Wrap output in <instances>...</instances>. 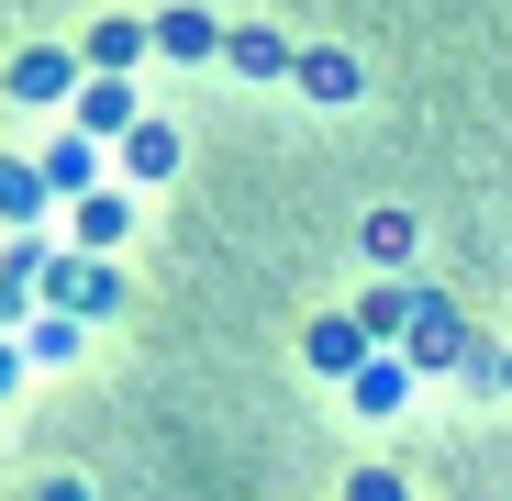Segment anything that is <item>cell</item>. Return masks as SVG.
Returning <instances> with one entry per match:
<instances>
[{
	"label": "cell",
	"mask_w": 512,
	"mask_h": 501,
	"mask_svg": "<svg viewBox=\"0 0 512 501\" xmlns=\"http://www.w3.org/2000/svg\"><path fill=\"white\" fill-rule=\"evenodd\" d=\"M34 501H90V490H78V479H45V490H34Z\"/></svg>",
	"instance_id": "18"
},
{
	"label": "cell",
	"mask_w": 512,
	"mask_h": 501,
	"mask_svg": "<svg viewBox=\"0 0 512 501\" xmlns=\"http://www.w3.org/2000/svg\"><path fill=\"white\" fill-rule=\"evenodd\" d=\"M223 56H234V67H245V78H279V67H290V56H279V34H268V23H234V34H223Z\"/></svg>",
	"instance_id": "12"
},
{
	"label": "cell",
	"mask_w": 512,
	"mask_h": 501,
	"mask_svg": "<svg viewBox=\"0 0 512 501\" xmlns=\"http://www.w3.org/2000/svg\"><path fill=\"white\" fill-rule=\"evenodd\" d=\"M90 56H101V78H123V56H145V23L134 12H101L90 23Z\"/></svg>",
	"instance_id": "11"
},
{
	"label": "cell",
	"mask_w": 512,
	"mask_h": 501,
	"mask_svg": "<svg viewBox=\"0 0 512 501\" xmlns=\"http://www.w3.org/2000/svg\"><path fill=\"white\" fill-rule=\"evenodd\" d=\"M479 368H490V379H501V390H512V357H479Z\"/></svg>",
	"instance_id": "19"
},
{
	"label": "cell",
	"mask_w": 512,
	"mask_h": 501,
	"mask_svg": "<svg viewBox=\"0 0 512 501\" xmlns=\"http://www.w3.org/2000/svg\"><path fill=\"white\" fill-rule=\"evenodd\" d=\"M290 78L312 101H357V56H334V45H312V56H290Z\"/></svg>",
	"instance_id": "6"
},
{
	"label": "cell",
	"mask_w": 512,
	"mask_h": 501,
	"mask_svg": "<svg viewBox=\"0 0 512 501\" xmlns=\"http://www.w3.org/2000/svg\"><path fill=\"white\" fill-rule=\"evenodd\" d=\"M134 123H145V112H134V78H90V90H78V134H90V145H101V134L123 145Z\"/></svg>",
	"instance_id": "3"
},
{
	"label": "cell",
	"mask_w": 512,
	"mask_h": 501,
	"mask_svg": "<svg viewBox=\"0 0 512 501\" xmlns=\"http://www.w3.org/2000/svg\"><path fill=\"white\" fill-rule=\"evenodd\" d=\"M90 179H101V145H90V134H56V156H45V190L90 201Z\"/></svg>",
	"instance_id": "5"
},
{
	"label": "cell",
	"mask_w": 512,
	"mask_h": 501,
	"mask_svg": "<svg viewBox=\"0 0 512 501\" xmlns=\"http://www.w3.org/2000/svg\"><path fill=\"white\" fill-rule=\"evenodd\" d=\"M34 201H45V167H23V156H0V212H12V223H23Z\"/></svg>",
	"instance_id": "13"
},
{
	"label": "cell",
	"mask_w": 512,
	"mask_h": 501,
	"mask_svg": "<svg viewBox=\"0 0 512 501\" xmlns=\"http://www.w3.org/2000/svg\"><path fill=\"white\" fill-rule=\"evenodd\" d=\"M67 78H78L67 45H23V56H12V101H67Z\"/></svg>",
	"instance_id": "4"
},
{
	"label": "cell",
	"mask_w": 512,
	"mask_h": 501,
	"mask_svg": "<svg viewBox=\"0 0 512 501\" xmlns=\"http://www.w3.org/2000/svg\"><path fill=\"white\" fill-rule=\"evenodd\" d=\"M390 357H401V368H457V357H468V334H457V312H446L435 290H412V334H401Z\"/></svg>",
	"instance_id": "1"
},
{
	"label": "cell",
	"mask_w": 512,
	"mask_h": 501,
	"mask_svg": "<svg viewBox=\"0 0 512 501\" xmlns=\"http://www.w3.org/2000/svg\"><path fill=\"white\" fill-rule=\"evenodd\" d=\"M346 501H412V479H401V468H357V479H346Z\"/></svg>",
	"instance_id": "17"
},
{
	"label": "cell",
	"mask_w": 512,
	"mask_h": 501,
	"mask_svg": "<svg viewBox=\"0 0 512 501\" xmlns=\"http://www.w3.org/2000/svg\"><path fill=\"white\" fill-rule=\"evenodd\" d=\"M23 346H34V357H45V368H67V357H78V323H67V312H45V323H34V334H23Z\"/></svg>",
	"instance_id": "15"
},
{
	"label": "cell",
	"mask_w": 512,
	"mask_h": 501,
	"mask_svg": "<svg viewBox=\"0 0 512 501\" xmlns=\"http://www.w3.org/2000/svg\"><path fill=\"white\" fill-rule=\"evenodd\" d=\"M56 301H67V312H112V279H101V268H67Z\"/></svg>",
	"instance_id": "16"
},
{
	"label": "cell",
	"mask_w": 512,
	"mask_h": 501,
	"mask_svg": "<svg viewBox=\"0 0 512 501\" xmlns=\"http://www.w3.org/2000/svg\"><path fill=\"white\" fill-rule=\"evenodd\" d=\"M301 357H312L323 379H357V368H368L379 346H368V334H357V312H323V323L301 334Z\"/></svg>",
	"instance_id": "2"
},
{
	"label": "cell",
	"mask_w": 512,
	"mask_h": 501,
	"mask_svg": "<svg viewBox=\"0 0 512 501\" xmlns=\"http://www.w3.org/2000/svg\"><path fill=\"white\" fill-rule=\"evenodd\" d=\"M346 390H357V412H401V401H412V368H401V357H368Z\"/></svg>",
	"instance_id": "9"
},
{
	"label": "cell",
	"mask_w": 512,
	"mask_h": 501,
	"mask_svg": "<svg viewBox=\"0 0 512 501\" xmlns=\"http://www.w3.org/2000/svg\"><path fill=\"white\" fill-rule=\"evenodd\" d=\"M145 34H156L167 56H223V23H212V12H156Z\"/></svg>",
	"instance_id": "8"
},
{
	"label": "cell",
	"mask_w": 512,
	"mask_h": 501,
	"mask_svg": "<svg viewBox=\"0 0 512 501\" xmlns=\"http://www.w3.org/2000/svg\"><path fill=\"white\" fill-rule=\"evenodd\" d=\"M123 223H134V212H123L112 190H90V201H78V234H90V245H123Z\"/></svg>",
	"instance_id": "14"
},
{
	"label": "cell",
	"mask_w": 512,
	"mask_h": 501,
	"mask_svg": "<svg viewBox=\"0 0 512 501\" xmlns=\"http://www.w3.org/2000/svg\"><path fill=\"white\" fill-rule=\"evenodd\" d=\"M123 167H134V179H167V167H179V123H156V112H145V123L123 134Z\"/></svg>",
	"instance_id": "7"
},
{
	"label": "cell",
	"mask_w": 512,
	"mask_h": 501,
	"mask_svg": "<svg viewBox=\"0 0 512 501\" xmlns=\"http://www.w3.org/2000/svg\"><path fill=\"white\" fill-rule=\"evenodd\" d=\"M357 245H368L379 268H412V245H423V234H412V212H368V223H357Z\"/></svg>",
	"instance_id": "10"
}]
</instances>
